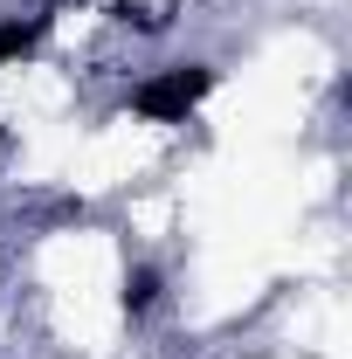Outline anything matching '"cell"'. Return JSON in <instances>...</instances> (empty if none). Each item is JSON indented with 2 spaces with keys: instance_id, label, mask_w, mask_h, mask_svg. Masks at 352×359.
I'll list each match as a JSON object with an SVG mask.
<instances>
[{
  "instance_id": "obj_1",
  "label": "cell",
  "mask_w": 352,
  "mask_h": 359,
  "mask_svg": "<svg viewBox=\"0 0 352 359\" xmlns=\"http://www.w3.org/2000/svg\"><path fill=\"white\" fill-rule=\"evenodd\" d=\"M208 97H215V69L208 62H173V69H152L132 90V111L152 118V125H187Z\"/></svg>"
},
{
  "instance_id": "obj_2",
  "label": "cell",
  "mask_w": 352,
  "mask_h": 359,
  "mask_svg": "<svg viewBox=\"0 0 352 359\" xmlns=\"http://www.w3.org/2000/svg\"><path fill=\"white\" fill-rule=\"evenodd\" d=\"M42 35H48V14H35V21H0V69L7 62H28L42 48Z\"/></svg>"
},
{
  "instance_id": "obj_3",
  "label": "cell",
  "mask_w": 352,
  "mask_h": 359,
  "mask_svg": "<svg viewBox=\"0 0 352 359\" xmlns=\"http://www.w3.org/2000/svg\"><path fill=\"white\" fill-rule=\"evenodd\" d=\"M152 297H159V269H132L125 276V311H152Z\"/></svg>"
}]
</instances>
